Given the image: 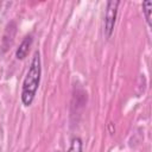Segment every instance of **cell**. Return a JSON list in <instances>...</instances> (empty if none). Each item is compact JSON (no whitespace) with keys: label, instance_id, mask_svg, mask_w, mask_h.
<instances>
[{"label":"cell","instance_id":"6da1fadb","mask_svg":"<svg viewBox=\"0 0 152 152\" xmlns=\"http://www.w3.org/2000/svg\"><path fill=\"white\" fill-rule=\"evenodd\" d=\"M40 77H42L40 53L39 51H36L33 53V57L31 59L30 66L27 69V72L25 75L21 86V102L24 106L28 107L32 104L40 83Z\"/></svg>","mask_w":152,"mask_h":152},{"label":"cell","instance_id":"7a4b0ae2","mask_svg":"<svg viewBox=\"0 0 152 152\" xmlns=\"http://www.w3.org/2000/svg\"><path fill=\"white\" fill-rule=\"evenodd\" d=\"M119 5H120V1L118 0H109L106 4L104 19H103V33H104L106 39H109L114 32Z\"/></svg>","mask_w":152,"mask_h":152},{"label":"cell","instance_id":"3957f363","mask_svg":"<svg viewBox=\"0 0 152 152\" xmlns=\"http://www.w3.org/2000/svg\"><path fill=\"white\" fill-rule=\"evenodd\" d=\"M32 43H33V37L32 36H26L23 42L19 44L17 51H15V57L17 59H25V57L28 55V51H30V48L32 46Z\"/></svg>","mask_w":152,"mask_h":152},{"label":"cell","instance_id":"277c9868","mask_svg":"<svg viewBox=\"0 0 152 152\" xmlns=\"http://www.w3.org/2000/svg\"><path fill=\"white\" fill-rule=\"evenodd\" d=\"M83 151V142H82V139L76 137L71 140L70 142V146L68 148L66 152H82Z\"/></svg>","mask_w":152,"mask_h":152},{"label":"cell","instance_id":"5b68a950","mask_svg":"<svg viewBox=\"0 0 152 152\" xmlns=\"http://www.w3.org/2000/svg\"><path fill=\"white\" fill-rule=\"evenodd\" d=\"M151 12H152V1L146 0L142 2V13L145 15L146 23L148 26H151Z\"/></svg>","mask_w":152,"mask_h":152},{"label":"cell","instance_id":"8992f818","mask_svg":"<svg viewBox=\"0 0 152 152\" xmlns=\"http://www.w3.org/2000/svg\"><path fill=\"white\" fill-rule=\"evenodd\" d=\"M57 152H58V151H57Z\"/></svg>","mask_w":152,"mask_h":152}]
</instances>
